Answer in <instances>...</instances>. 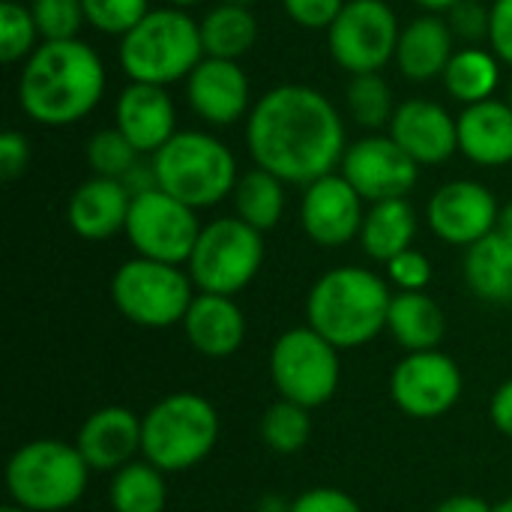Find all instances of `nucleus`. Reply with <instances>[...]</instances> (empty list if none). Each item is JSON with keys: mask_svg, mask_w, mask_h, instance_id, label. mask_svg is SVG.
I'll return each instance as SVG.
<instances>
[{"mask_svg": "<svg viewBox=\"0 0 512 512\" xmlns=\"http://www.w3.org/2000/svg\"><path fill=\"white\" fill-rule=\"evenodd\" d=\"M507 102H510V105H512V84H510V96H507Z\"/></svg>", "mask_w": 512, "mask_h": 512, "instance_id": "52", "label": "nucleus"}, {"mask_svg": "<svg viewBox=\"0 0 512 512\" xmlns=\"http://www.w3.org/2000/svg\"><path fill=\"white\" fill-rule=\"evenodd\" d=\"M0 512H27V510H21V507H15V504H6Z\"/></svg>", "mask_w": 512, "mask_h": 512, "instance_id": "51", "label": "nucleus"}, {"mask_svg": "<svg viewBox=\"0 0 512 512\" xmlns=\"http://www.w3.org/2000/svg\"><path fill=\"white\" fill-rule=\"evenodd\" d=\"M246 150L288 186H309L342 165L345 123L327 93L312 84L270 87L246 117Z\"/></svg>", "mask_w": 512, "mask_h": 512, "instance_id": "1", "label": "nucleus"}, {"mask_svg": "<svg viewBox=\"0 0 512 512\" xmlns=\"http://www.w3.org/2000/svg\"><path fill=\"white\" fill-rule=\"evenodd\" d=\"M30 12L36 18L42 42H66L78 39L87 24L81 0H30Z\"/></svg>", "mask_w": 512, "mask_h": 512, "instance_id": "36", "label": "nucleus"}, {"mask_svg": "<svg viewBox=\"0 0 512 512\" xmlns=\"http://www.w3.org/2000/svg\"><path fill=\"white\" fill-rule=\"evenodd\" d=\"M150 162L159 189L192 210H207L231 198L240 180L231 147L204 129H180Z\"/></svg>", "mask_w": 512, "mask_h": 512, "instance_id": "5", "label": "nucleus"}, {"mask_svg": "<svg viewBox=\"0 0 512 512\" xmlns=\"http://www.w3.org/2000/svg\"><path fill=\"white\" fill-rule=\"evenodd\" d=\"M108 87L102 57L84 39L42 42L18 75L21 111L48 129H66L96 111Z\"/></svg>", "mask_w": 512, "mask_h": 512, "instance_id": "2", "label": "nucleus"}, {"mask_svg": "<svg viewBox=\"0 0 512 512\" xmlns=\"http://www.w3.org/2000/svg\"><path fill=\"white\" fill-rule=\"evenodd\" d=\"M39 45H42V36L30 12V3L3 0L0 3V60L6 66L24 63Z\"/></svg>", "mask_w": 512, "mask_h": 512, "instance_id": "35", "label": "nucleus"}, {"mask_svg": "<svg viewBox=\"0 0 512 512\" xmlns=\"http://www.w3.org/2000/svg\"><path fill=\"white\" fill-rule=\"evenodd\" d=\"M390 396L402 414L414 420H438L462 399V369L438 348L405 354L393 366Z\"/></svg>", "mask_w": 512, "mask_h": 512, "instance_id": "13", "label": "nucleus"}, {"mask_svg": "<svg viewBox=\"0 0 512 512\" xmlns=\"http://www.w3.org/2000/svg\"><path fill=\"white\" fill-rule=\"evenodd\" d=\"M198 30H201L204 57L240 60L258 42V18L249 6L216 3L198 21Z\"/></svg>", "mask_w": 512, "mask_h": 512, "instance_id": "29", "label": "nucleus"}, {"mask_svg": "<svg viewBox=\"0 0 512 512\" xmlns=\"http://www.w3.org/2000/svg\"><path fill=\"white\" fill-rule=\"evenodd\" d=\"M414 237H417V213L408 198L369 204L360 228V246L369 258L387 264L405 249H411Z\"/></svg>", "mask_w": 512, "mask_h": 512, "instance_id": "26", "label": "nucleus"}, {"mask_svg": "<svg viewBox=\"0 0 512 512\" xmlns=\"http://www.w3.org/2000/svg\"><path fill=\"white\" fill-rule=\"evenodd\" d=\"M339 174L360 192L363 201H390L408 198V192L420 180V165L390 138V135H366L348 144Z\"/></svg>", "mask_w": 512, "mask_h": 512, "instance_id": "14", "label": "nucleus"}, {"mask_svg": "<svg viewBox=\"0 0 512 512\" xmlns=\"http://www.w3.org/2000/svg\"><path fill=\"white\" fill-rule=\"evenodd\" d=\"M417 6H423L426 12H438V15H447L456 3H462V0H414Z\"/></svg>", "mask_w": 512, "mask_h": 512, "instance_id": "46", "label": "nucleus"}, {"mask_svg": "<svg viewBox=\"0 0 512 512\" xmlns=\"http://www.w3.org/2000/svg\"><path fill=\"white\" fill-rule=\"evenodd\" d=\"M195 294L189 270L141 255L123 261L111 276V303L126 321L144 330L183 324Z\"/></svg>", "mask_w": 512, "mask_h": 512, "instance_id": "8", "label": "nucleus"}, {"mask_svg": "<svg viewBox=\"0 0 512 512\" xmlns=\"http://www.w3.org/2000/svg\"><path fill=\"white\" fill-rule=\"evenodd\" d=\"M285 186H288L285 180H279L276 174L264 168H252L240 174L234 195H231L234 216H240L246 225H252L261 234L273 231L285 216Z\"/></svg>", "mask_w": 512, "mask_h": 512, "instance_id": "30", "label": "nucleus"}, {"mask_svg": "<svg viewBox=\"0 0 512 512\" xmlns=\"http://www.w3.org/2000/svg\"><path fill=\"white\" fill-rule=\"evenodd\" d=\"M117 60L126 78L138 84L171 87L186 81L204 60L198 21L186 9L156 6L120 36Z\"/></svg>", "mask_w": 512, "mask_h": 512, "instance_id": "4", "label": "nucleus"}, {"mask_svg": "<svg viewBox=\"0 0 512 512\" xmlns=\"http://www.w3.org/2000/svg\"><path fill=\"white\" fill-rule=\"evenodd\" d=\"M108 504L114 512H165L168 486L165 471L150 465L147 459H135L111 474Z\"/></svg>", "mask_w": 512, "mask_h": 512, "instance_id": "31", "label": "nucleus"}, {"mask_svg": "<svg viewBox=\"0 0 512 512\" xmlns=\"http://www.w3.org/2000/svg\"><path fill=\"white\" fill-rule=\"evenodd\" d=\"M186 102L207 126H234L252 111V84L240 60L204 57L186 78Z\"/></svg>", "mask_w": 512, "mask_h": 512, "instance_id": "17", "label": "nucleus"}, {"mask_svg": "<svg viewBox=\"0 0 512 512\" xmlns=\"http://www.w3.org/2000/svg\"><path fill=\"white\" fill-rule=\"evenodd\" d=\"M201 228L204 225L198 222V210L186 207L162 189H150L132 198L123 234L141 258L183 267L192 258Z\"/></svg>", "mask_w": 512, "mask_h": 512, "instance_id": "12", "label": "nucleus"}, {"mask_svg": "<svg viewBox=\"0 0 512 512\" xmlns=\"http://www.w3.org/2000/svg\"><path fill=\"white\" fill-rule=\"evenodd\" d=\"M21 3H24V0H21Z\"/></svg>", "mask_w": 512, "mask_h": 512, "instance_id": "53", "label": "nucleus"}, {"mask_svg": "<svg viewBox=\"0 0 512 512\" xmlns=\"http://www.w3.org/2000/svg\"><path fill=\"white\" fill-rule=\"evenodd\" d=\"M363 204L366 201L360 198V192L339 171H333L303 186L300 225L312 243L324 249H339L360 237V228L366 219Z\"/></svg>", "mask_w": 512, "mask_h": 512, "instance_id": "16", "label": "nucleus"}, {"mask_svg": "<svg viewBox=\"0 0 512 512\" xmlns=\"http://www.w3.org/2000/svg\"><path fill=\"white\" fill-rule=\"evenodd\" d=\"M264 264V234L240 216H219L198 234L186 264L195 291L234 297L252 285Z\"/></svg>", "mask_w": 512, "mask_h": 512, "instance_id": "9", "label": "nucleus"}, {"mask_svg": "<svg viewBox=\"0 0 512 512\" xmlns=\"http://www.w3.org/2000/svg\"><path fill=\"white\" fill-rule=\"evenodd\" d=\"M84 18L105 36H126L153 6L150 0H81Z\"/></svg>", "mask_w": 512, "mask_h": 512, "instance_id": "37", "label": "nucleus"}, {"mask_svg": "<svg viewBox=\"0 0 512 512\" xmlns=\"http://www.w3.org/2000/svg\"><path fill=\"white\" fill-rule=\"evenodd\" d=\"M447 24L456 39L465 45H480L489 42V21H492V6H483L480 0H462L456 3L447 15Z\"/></svg>", "mask_w": 512, "mask_h": 512, "instance_id": "39", "label": "nucleus"}, {"mask_svg": "<svg viewBox=\"0 0 512 512\" xmlns=\"http://www.w3.org/2000/svg\"><path fill=\"white\" fill-rule=\"evenodd\" d=\"M432 512H492V504L480 495H450Z\"/></svg>", "mask_w": 512, "mask_h": 512, "instance_id": "45", "label": "nucleus"}, {"mask_svg": "<svg viewBox=\"0 0 512 512\" xmlns=\"http://www.w3.org/2000/svg\"><path fill=\"white\" fill-rule=\"evenodd\" d=\"M498 234H504L512 243V201L501 207V219H498Z\"/></svg>", "mask_w": 512, "mask_h": 512, "instance_id": "47", "label": "nucleus"}, {"mask_svg": "<svg viewBox=\"0 0 512 512\" xmlns=\"http://www.w3.org/2000/svg\"><path fill=\"white\" fill-rule=\"evenodd\" d=\"M426 219L438 240L468 249L498 231L501 207L492 189L480 180H450L432 192Z\"/></svg>", "mask_w": 512, "mask_h": 512, "instance_id": "15", "label": "nucleus"}, {"mask_svg": "<svg viewBox=\"0 0 512 512\" xmlns=\"http://www.w3.org/2000/svg\"><path fill=\"white\" fill-rule=\"evenodd\" d=\"M399 33V15L387 0H348L327 30V48L348 75H369L393 63Z\"/></svg>", "mask_w": 512, "mask_h": 512, "instance_id": "11", "label": "nucleus"}, {"mask_svg": "<svg viewBox=\"0 0 512 512\" xmlns=\"http://www.w3.org/2000/svg\"><path fill=\"white\" fill-rule=\"evenodd\" d=\"M132 195L123 186V180L111 177H87L66 204V222L69 228L90 243H102L126 231Z\"/></svg>", "mask_w": 512, "mask_h": 512, "instance_id": "21", "label": "nucleus"}, {"mask_svg": "<svg viewBox=\"0 0 512 512\" xmlns=\"http://www.w3.org/2000/svg\"><path fill=\"white\" fill-rule=\"evenodd\" d=\"M312 438V411L303 405H294L288 399L273 402L261 417V441L279 453L294 456L300 453Z\"/></svg>", "mask_w": 512, "mask_h": 512, "instance_id": "32", "label": "nucleus"}, {"mask_svg": "<svg viewBox=\"0 0 512 512\" xmlns=\"http://www.w3.org/2000/svg\"><path fill=\"white\" fill-rule=\"evenodd\" d=\"M387 135L423 168L444 165L459 150L456 117L435 99H405L396 105V114L387 126Z\"/></svg>", "mask_w": 512, "mask_h": 512, "instance_id": "18", "label": "nucleus"}, {"mask_svg": "<svg viewBox=\"0 0 512 512\" xmlns=\"http://www.w3.org/2000/svg\"><path fill=\"white\" fill-rule=\"evenodd\" d=\"M393 291L366 267H333L315 279L306 297V324L339 351L363 348L387 330Z\"/></svg>", "mask_w": 512, "mask_h": 512, "instance_id": "3", "label": "nucleus"}, {"mask_svg": "<svg viewBox=\"0 0 512 512\" xmlns=\"http://www.w3.org/2000/svg\"><path fill=\"white\" fill-rule=\"evenodd\" d=\"M219 3H234V6H249L252 9V3H258V0H219Z\"/></svg>", "mask_w": 512, "mask_h": 512, "instance_id": "50", "label": "nucleus"}, {"mask_svg": "<svg viewBox=\"0 0 512 512\" xmlns=\"http://www.w3.org/2000/svg\"><path fill=\"white\" fill-rule=\"evenodd\" d=\"M387 330L405 354L435 351L447 333V318L426 291H399L390 300Z\"/></svg>", "mask_w": 512, "mask_h": 512, "instance_id": "25", "label": "nucleus"}, {"mask_svg": "<svg viewBox=\"0 0 512 512\" xmlns=\"http://www.w3.org/2000/svg\"><path fill=\"white\" fill-rule=\"evenodd\" d=\"M219 441V414L198 393H171L141 417V459L165 474L201 465Z\"/></svg>", "mask_w": 512, "mask_h": 512, "instance_id": "7", "label": "nucleus"}, {"mask_svg": "<svg viewBox=\"0 0 512 512\" xmlns=\"http://www.w3.org/2000/svg\"><path fill=\"white\" fill-rule=\"evenodd\" d=\"M492 512H512V495L510 498H504L501 504H495V507H492Z\"/></svg>", "mask_w": 512, "mask_h": 512, "instance_id": "49", "label": "nucleus"}, {"mask_svg": "<svg viewBox=\"0 0 512 512\" xmlns=\"http://www.w3.org/2000/svg\"><path fill=\"white\" fill-rule=\"evenodd\" d=\"M84 159H87V165H90V171L96 177L123 180L141 162V153L135 150V144L117 126H108V129H99V132H93L87 138Z\"/></svg>", "mask_w": 512, "mask_h": 512, "instance_id": "34", "label": "nucleus"}, {"mask_svg": "<svg viewBox=\"0 0 512 512\" xmlns=\"http://www.w3.org/2000/svg\"><path fill=\"white\" fill-rule=\"evenodd\" d=\"M384 267H387V279L399 291H426L432 276H435V267H432L429 255L414 249V246L405 249L402 255H396L393 261H387Z\"/></svg>", "mask_w": 512, "mask_h": 512, "instance_id": "38", "label": "nucleus"}, {"mask_svg": "<svg viewBox=\"0 0 512 512\" xmlns=\"http://www.w3.org/2000/svg\"><path fill=\"white\" fill-rule=\"evenodd\" d=\"M459 153L480 168H501L512 162V105L486 99L456 114Z\"/></svg>", "mask_w": 512, "mask_h": 512, "instance_id": "24", "label": "nucleus"}, {"mask_svg": "<svg viewBox=\"0 0 512 512\" xmlns=\"http://www.w3.org/2000/svg\"><path fill=\"white\" fill-rule=\"evenodd\" d=\"M504 66H512V0L492 3V21H489V42H486Z\"/></svg>", "mask_w": 512, "mask_h": 512, "instance_id": "43", "label": "nucleus"}, {"mask_svg": "<svg viewBox=\"0 0 512 512\" xmlns=\"http://www.w3.org/2000/svg\"><path fill=\"white\" fill-rule=\"evenodd\" d=\"M288 512H363V507L357 504V498H351L342 489L315 486V489H306L303 495H297L288 504Z\"/></svg>", "mask_w": 512, "mask_h": 512, "instance_id": "41", "label": "nucleus"}, {"mask_svg": "<svg viewBox=\"0 0 512 512\" xmlns=\"http://www.w3.org/2000/svg\"><path fill=\"white\" fill-rule=\"evenodd\" d=\"M489 420H492V426H495L504 438H512V378L510 381H504V384L492 393Z\"/></svg>", "mask_w": 512, "mask_h": 512, "instance_id": "44", "label": "nucleus"}, {"mask_svg": "<svg viewBox=\"0 0 512 512\" xmlns=\"http://www.w3.org/2000/svg\"><path fill=\"white\" fill-rule=\"evenodd\" d=\"M465 285L486 303H512V243L504 234H489L465 249Z\"/></svg>", "mask_w": 512, "mask_h": 512, "instance_id": "27", "label": "nucleus"}, {"mask_svg": "<svg viewBox=\"0 0 512 512\" xmlns=\"http://www.w3.org/2000/svg\"><path fill=\"white\" fill-rule=\"evenodd\" d=\"M441 81L447 96L456 99L462 108L495 99V90L501 84V60L492 48L462 45L450 57Z\"/></svg>", "mask_w": 512, "mask_h": 512, "instance_id": "28", "label": "nucleus"}, {"mask_svg": "<svg viewBox=\"0 0 512 512\" xmlns=\"http://www.w3.org/2000/svg\"><path fill=\"white\" fill-rule=\"evenodd\" d=\"M75 447L90 471L114 474L141 453V417L120 405L99 408L81 423Z\"/></svg>", "mask_w": 512, "mask_h": 512, "instance_id": "20", "label": "nucleus"}, {"mask_svg": "<svg viewBox=\"0 0 512 512\" xmlns=\"http://www.w3.org/2000/svg\"><path fill=\"white\" fill-rule=\"evenodd\" d=\"M90 480V465L75 444L36 438L21 444L6 462V492L27 512H63L75 507Z\"/></svg>", "mask_w": 512, "mask_h": 512, "instance_id": "6", "label": "nucleus"}, {"mask_svg": "<svg viewBox=\"0 0 512 512\" xmlns=\"http://www.w3.org/2000/svg\"><path fill=\"white\" fill-rule=\"evenodd\" d=\"M453 54H456V36L447 18L438 12H426L402 27L393 63L405 81L429 84L444 75Z\"/></svg>", "mask_w": 512, "mask_h": 512, "instance_id": "22", "label": "nucleus"}, {"mask_svg": "<svg viewBox=\"0 0 512 512\" xmlns=\"http://www.w3.org/2000/svg\"><path fill=\"white\" fill-rule=\"evenodd\" d=\"M348 0H282L288 18L303 30H330Z\"/></svg>", "mask_w": 512, "mask_h": 512, "instance_id": "40", "label": "nucleus"}, {"mask_svg": "<svg viewBox=\"0 0 512 512\" xmlns=\"http://www.w3.org/2000/svg\"><path fill=\"white\" fill-rule=\"evenodd\" d=\"M345 102H348V114L357 126L363 129H384L390 126L393 114H396V102H393V90L384 81L381 72H369V75H351L348 90H345Z\"/></svg>", "mask_w": 512, "mask_h": 512, "instance_id": "33", "label": "nucleus"}, {"mask_svg": "<svg viewBox=\"0 0 512 512\" xmlns=\"http://www.w3.org/2000/svg\"><path fill=\"white\" fill-rule=\"evenodd\" d=\"M270 378L279 399L303 405L309 411L327 405L342 381L339 348L321 333L306 327L285 330L270 351Z\"/></svg>", "mask_w": 512, "mask_h": 512, "instance_id": "10", "label": "nucleus"}, {"mask_svg": "<svg viewBox=\"0 0 512 512\" xmlns=\"http://www.w3.org/2000/svg\"><path fill=\"white\" fill-rule=\"evenodd\" d=\"M114 126L135 144L141 156L162 150L177 129V108L168 87L129 81L114 105Z\"/></svg>", "mask_w": 512, "mask_h": 512, "instance_id": "19", "label": "nucleus"}, {"mask_svg": "<svg viewBox=\"0 0 512 512\" xmlns=\"http://www.w3.org/2000/svg\"><path fill=\"white\" fill-rule=\"evenodd\" d=\"M180 327H183L189 345L210 360L237 354L246 339V315H243L240 303L234 297H222V294L198 291Z\"/></svg>", "mask_w": 512, "mask_h": 512, "instance_id": "23", "label": "nucleus"}, {"mask_svg": "<svg viewBox=\"0 0 512 512\" xmlns=\"http://www.w3.org/2000/svg\"><path fill=\"white\" fill-rule=\"evenodd\" d=\"M30 162V141L18 129L0 132V180H15L27 171Z\"/></svg>", "mask_w": 512, "mask_h": 512, "instance_id": "42", "label": "nucleus"}, {"mask_svg": "<svg viewBox=\"0 0 512 512\" xmlns=\"http://www.w3.org/2000/svg\"><path fill=\"white\" fill-rule=\"evenodd\" d=\"M195 3H201V0H165V6H177V9H189Z\"/></svg>", "mask_w": 512, "mask_h": 512, "instance_id": "48", "label": "nucleus"}]
</instances>
